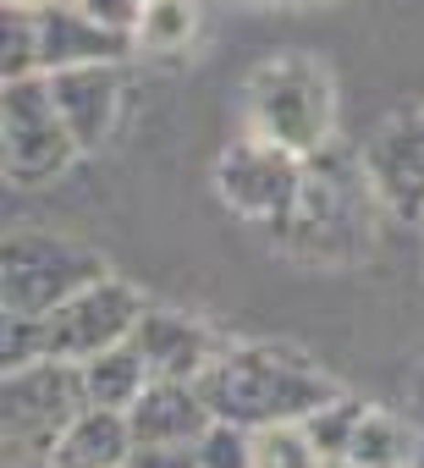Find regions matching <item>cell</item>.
Listing matches in <instances>:
<instances>
[{"instance_id": "cell-1", "label": "cell", "mask_w": 424, "mask_h": 468, "mask_svg": "<svg viewBox=\"0 0 424 468\" xmlns=\"http://www.w3.org/2000/svg\"><path fill=\"white\" fill-rule=\"evenodd\" d=\"M380 187L364 165V154H342V149H314L303 165V187L292 215L276 226V243L309 265H358L375 249L380 231Z\"/></svg>"}, {"instance_id": "cell-2", "label": "cell", "mask_w": 424, "mask_h": 468, "mask_svg": "<svg viewBox=\"0 0 424 468\" xmlns=\"http://www.w3.org/2000/svg\"><path fill=\"white\" fill-rule=\"evenodd\" d=\"M198 391L216 419L260 430V424H281V419H309L342 386L320 364H309L298 347L260 342V347H221V358L198 375Z\"/></svg>"}, {"instance_id": "cell-3", "label": "cell", "mask_w": 424, "mask_h": 468, "mask_svg": "<svg viewBox=\"0 0 424 468\" xmlns=\"http://www.w3.org/2000/svg\"><path fill=\"white\" fill-rule=\"evenodd\" d=\"M249 133L292 149V154H314L331 144L336 133V83L331 67L320 56L287 50L254 67L249 78Z\"/></svg>"}, {"instance_id": "cell-4", "label": "cell", "mask_w": 424, "mask_h": 468, "mask_svg": "<svg viewBox=\"0 0 424 468\" xmlns=\"http://www.w3.org/2000/svg\"><path fill=\"white\" fill-rule=\"evenodd\" d=\"M105 276H111L105 260L72 238H56V231H12L6 249H0V309L45 320L50 309H61L67 298H78L83 287H94Z\"/></svg>"}, {"instance_id": "cell-5", "label": "cell", "mask_w": 424, "mask_h": 468, "mask_svg": "<svg viewBox=\"0 0 424 468\" xmlns=\"http://www.w3.org/2000/svg\"><path fill=\"white\" fill-rule=\"evenodd\" d=\"M0 144H6V176L23 187H45L56 182L83 149L56 105L50 72L34 78H12L0 89Z\"/></svg>"}, {"instance_id": "cell-6", "label": "cell", "mask_w": 424, "mask_h": 468, "mask_svg": "<svg viewBox=\"0 0 424 468\" xmlns=\"http://www.w3.org/2000/svg\"><path fill=\"white\" fill-rule=\"evenodd\" d=\"M89 408L83 364L67 358H34L23 369H6L0 380V419H6V441L50 457V446L67 435V424Z\"/></svg>"}, {"instance_id": "cell-7", "label": "cell", "mask_w": 424, "mask_h": 468, "mask_svg": "<svg viewBox=\"0 0 424 468\" xmlns=\"http://www.w3.org/2000/svg\"><path fill=\"white\" fill-rule=\"evenodd\" d=\"M303 165H309V154H292V149H281V144L249 133V138H238V144L221 149L209 182H216V198H221L232 215H243V220L276 231V226L292 215V204H298Z\"/></svg>"}, {"instance_id": "cell-8", "label": "cell", "mask_w": 424, "mask_h": 468, "mask_svg": "<svg viewBox=\"0 0 424 468\" xmlns=\"http://www.w3.org/2000/svg\"><path fill=\"white\" fill-rule=\"evenodd\" d=\"M143 298L138 287L105 276L94 287H83L78 298H67L61 309L45 314V358H67V364H89L94 353L127 342L143 320Z\"/></svg>"}, {"instance_id": "cell-9", "label": "cell", "mask_w": 424, "mask_h": 468, "mask_svg": "<svg viewBox=\"0 0 424 468\" xmlns=\"http://www.w3.org/2000/svg\"><path fill=\"white\" fill-rule=\"evenodd\" d=\"M364 165L397 220L424 226V111H397L364 144Z\"/></svg>"}, {"instance_id": "cell-10", "label": "cell", "mask_w": 424, "mask_h": 468, "mask_svg": "<svg viewBox=\"0 0 424 468\" xmlns=\"http://www.w3.org/2000/svg\"><path fill=\"white\" fill-rule=\"evenodd\" d=\"M132 347L143 353L154 380H198L221 358V342L209 336V325H198L193 314H176V309H143Z\"/></svg>"}, {"instance_id": "cell-11", "label": "cell", "mask_w": 424, "mask_h": 468, "mask_svg": "<svg viewBox=\"0 0 424 468\" xmlns=\"http://www.w3.org/2000/svg\"><path fill=\"white\" fill-rule=\"evenodd\" d=\"M138 446H198L204 430L216 424L198 380H149L143 397L127 408Z\"/></svg>"}, {"instance_id": "cell-12", "label": "cell", "mask_w": 424, "mask_h": 468, "mask_svg": "<svg viewBox=\"0 0 424 468\" xmlns=\"http://www.w3.org/2000/svg\"><path fill=\"white\" fill-rule=\"evenodd\" d=\"M50 89H56V105L78 138V149H100L116 122H122V61L111 67H72V72H50Z\"/></svg>"}, {"instance_id": "cell-13", "label": "cell", "mask_w": 424, "mask_h": 468, "mask_svg": "<svg viewBox=\"0 0 424 468\" xmlns=\"http://www.w3.org/2000/svg\"><path fill=\"white\" fill-rule=\"evenodd\" d=\"M138 39L94 23L83 6H45L39 12V50H45V72H72V67H111L127 61Z\"/></svg>"}, {"instance_id": "cell-14", "label": "cell", "mask_w": 424, "mask_h": 468, "mask_svg": "<svg viewBox=\"0 0 424 468\" xmlns=\"http://www.w3.org/2000/svg\"><path fill=\"white\" fill-rule=\"evenodd\" d=\"M132 419L127 413H116V408H83L72 424H67V435L50 446V468H127V457H132Z\"/></svg>"}, {"instance_id": "cell-15", "label": "cell", "mask_w": 424, "mask_h": 468, "mask_svg": "<svg viewBox=\"0 0 424 468\" xmlns=\"http://www.w3.org/2000/svg\"><path fill=\"white\" fill-rule=\"evenodd\" d=\"M347 457L364 468H424V430L391 408H364Z\"/></svg>"}, {"instance_id": "cell-16", "label": "cell", "mask_w": 424, "mask_h": 468, "mask_svg": "<svg viewBox=\"0 0 424 468\" xmlns=\"http://www.w3.org/2000/svg\"><path fill=\"white\" fill-rule=\"evenodd\" d=\"M149 380H154V375H149L143 353L132 347V336L116 342V347H105V353H94V358L83 364V386H89V402H94V408H116V413H127V408L143 397Z\"/></svg>"}, {"instance_id": "cell-17", "label": "cell", "mask_w": 424, "mask_h": 468, "mask_svg": "<svg viewBox=\"0 0 424 468\" xmlns=\"http://www.w3.org/2000/svg\"><path fill=\"white\" fill-rule=\"evenodd\" d=\"M249 457H254V468H331L320 457V446L309 441L303 419H281V424L249 430Z\"/></svg>"}, {"instance_id": "cell-18", "label": "cell", "mask_w": 424, "mask_h": 468, "mask_svg": "<svg viewBox=\"0 0 424 468\" xmlns=\"http://www.w3.org/2000/svg\"><path fill=\"white\" fill-rule=\"evenodd\" d=\"M364 408H369V402H358V397L336 391L331 402H320V408H314V413L303 419V430H309V441L320 446V457H325V463L347 457V446H353V430H358Z\"/></svg>"}, {"instance_id": "cell-19", "label": "cell", "mask_w": 424, "mask_h": 468, "mask_svg": "<svg viewBox=\"0 0 424 468\" xmlns=\"http://www.w3.org/2000/svg\"><path fill=\"white\" fill-rule=\"evenodd\" d=\"M193 28H198V17H193L187 0H149L143 23H138V45L154 50V56H171L193 39Z\"/></svg>"}, {"instance_id": "cell-20", "label": "cell", "mask_w": 424, "mask_h": 468, "mask_svg": "<svg viewBox=\"0 0 424 468\" xmlns=\"http://www.w3.org/2000/svg\"><path fill=\"white\" fill-rule=\"evenodd\" d=\"M0 78H34L45 72V50H39V12H6V28H0Z\"/></svg>"}, {"instance_id": "cell-21", "label": "cell", "mask_w": 424, "mask_h": 468, "mask_svg": "<svg viewBox=\"0 0 424 468\" xmlns=\"http://www.w3.org/2000/svg\"><path fill=\"white\" fill-rule=\"evenodd\" d=\"M198 463H204V468H254V457H249V430L216 419V424L204 430V441H198Z\"/></svg>"}, {"instance_id": "cell-22", "label": "cell", "mask_w": 424, "mask_h": 468, "mask_svg": "<svg viewBox=\"0 0 424 468\" xmlns=\"http://www.w3.org/2000/svg\"><path fill=\"white\" fill-rule=\"evenodd\" d=\"M143 6H149V0H83V12H89L94 23H105V28H116V34H127V39H138V23H143Z\"/></svg>"}, {"instance_id": "cell-23", "label": "cell", "mask_w": 424, "mask_h": 468, "mask_svg": "<svg viewBox=\"0 0 424 468\" xmlns=\"http://www.w3.org/2000/svg\"><path fill=\"white\" fill-rule=\"evenodd\" d=\"M127 468H204L198 446H132Z\"/></svg>"}, {"instance_id": "cell-24", "label": "cell", "mask_w": 424, "mask_h": 468, "mask_svg": "<svg viewBox=\"0 0 424 468\" xmlns=\"http://www.w3.org/2000/svg\"><path fill=\"white\" fill-rule=\"evenodd\" d=\"M50 0H6V12H45Z\"/></svg>"}, {"instance_id": "cell-25", "label": "cell", "mask_w": 424, "mask_h": 468, "mask_svg": "<svg viewBox=\"0 0 424 468\" xmlns=\"http://www.w3.org/2000/svg\"><path fill=\"white\" fill-rule=\"evenodd\" d=\"M331 468H364V463H353V457H336V463H331Z\"/></svg>"}, {"instance_id": "cell-26", "label": "cell", "mask_w": 424, "mask_h": 468, "mask_svg": "<svg viewBox=\"0 0 424 468\" xmlns=\"http://www.w3.org/2000/svg\"><path fill=\"white\" fill-rule=\"evenodd\" d=\"M50 6H83V0H50Z\"/></svg>"}, {"instance_id": "cell-27", "label": "cell", "mask_w": 424, "mask_h": 468, "mask_svg": "<svg viewBox=\"0 0 424 468\" xmlns=\"http://www.w3.org/2000/svg\"><path fill=\"white\" fill-rule=\"evenodd\" d=\"M287 6H314V0H287Z\"/></svg>"}]
</instances>
